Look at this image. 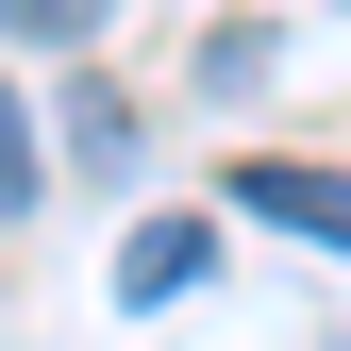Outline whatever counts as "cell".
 I'll return each mask as SVG.
<instances>
[{
    "mask_svg": "<svg viewBox=\"0 0 351 351\" xmlns=\"http://www.w3.org/2000/svg\"><path fill=\"white\" fill-rule=\"evenodd\" d=\"M217 268V234H201V217H134V251H117V301H184Z\"/></svg>",
    "mask_w": 351,
    "mask_h": 351,
    "instance_id": "7a4b0ae2",
    "label": "cell"
},
{
    "mask_svg": "<svg viewBox=\"0 0 351 351\" xmlns=\"http://www.w3.org/2000/svg\"><path fill=\"white\" fill-rule=\"evenodd\" d=\"M67 167H101V184L134 167V101H117V84H84V101H67Z\"/></svg>",
    "mask_w": 351,
    "mask_h": 351,
    "instance_id": "3957f363",
    "label": "cell"
},
{
    "mask_svg": "<svg viewBox=\"0 0 351 351\" xmlns=\"http://www.w3.org/2000/svg\"><path fill=\"white\" fill-rule=\"evenodd\" d=\"M0 34H34V51H84V34H101V0H0Z\"/></svg>",
    "mask_w": 351,
    "mask_h": 351,
    "instance_id": "5b68a950",
    "label": "cell"
},
{
    "mask_svg": "<svg viewBox=\"0 0 351 351\" xmlns=\"http://www.w3.org/2000/svg\"><path fill=\"white\" fill-rule=\"evenodd\" d=\"M234 201H251V217H285V234H318V251H351V167L251 151V167H234Z\"/></svg>",
    "mask_w": 351,
    "mask_h": 351,
    "instance_id": "6da1fadb",
    "label": "cell"
},
{
    "mask_svg": "<svg viewBox=\"0 0 351 351\" xmlns=\"http://www.w3.org/2000/svg\"><path fill=\"white\" fill-rule=\"evenodd\" d=\"M51 201V151H34V117H17V84H0V217H34Z\"/></svg>",
    "mask_w": 351,
    "mask_h": 351,
    "instance_id": "277c9868",
    "label": "cell"
}]
</instances>
